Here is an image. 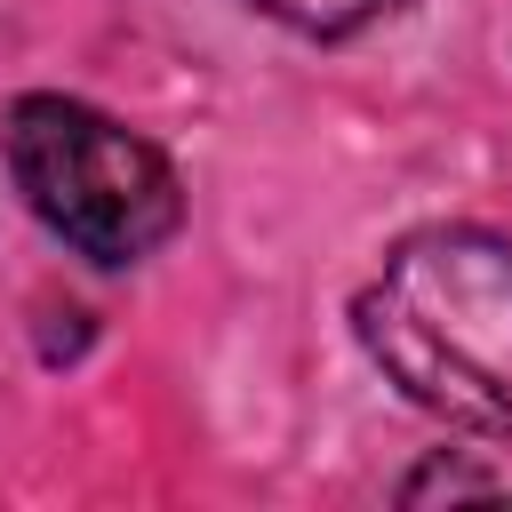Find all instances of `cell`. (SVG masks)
I'll return each instance as SVG.
<instances>
[{
	"label": "cell",
	"instance_id": "1",
	"mask_svg": "<svg viewBox=\"0 0 512 512\" xmlns=\"http://www.w3.org/2000/svg\"><path fill=\"white\" fill-rule=\"evenodd\" d=\"M384 384L440 424L512 448V240L472 224L408 232L352 304Z\"/></svg>",
	"mask_w": 512,
	"mask_h": 512
},
{
	"label": "cell",
	"instance_id": "2",
	"mask_svg": "<svg viewBox=\"0 0 512 512\" xmlns=\"http://www.w3.org/2000/svg\"><path fill=\"white\" fill-rule=\"evenodd\" d=\"M8 168L32 216L96 264H136L184 224L176 168L144 136L72 96H24L8 112Z\"/></svg>",
	"mask_w": 512,
	"mask_h": 512
},
{
	"label": "cell",
	"instance_id": "3",
	"mask_svg": "<svg viewBox=\"0 0 512 512\" xmlns=\"http://www.w3.org/2000/svg\"><path fill=\"white\" fill-rule=\"evenodd\" d=\"M256 8L280 16V24H296V32H352V24L384 16L392 0H256Z\"/></svg>",
	"mask_w": 512,
	"mask_h": 512
},
{
	"label": "cell",
	"instance_id": "4",
	"mask_svg": "<svg viewBox=\"0 0 512 512\" xmlns=\"http://www.w3.org/2000/svg\"><path fill=\"white\" fill-rule=\"evenodd\" d=\"M488 488H496L488 472H456V464H424V472H416V480H408L400 496H408V504H424V496H488Z\"/></svg>",
	"mask_w": 512,
	"mask_h": 512
}]
</instances>
